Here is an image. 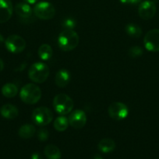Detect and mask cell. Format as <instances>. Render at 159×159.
<instances>
[{
    "label": "cell",
    "mask_w": 159,
    "mask_h": 159,
    "mask_svg": "<svg viewBox=\"0 0 159 159\" xmlns=\"http://www.w3.org/2000/svg\"><path fill=\"white\" fill-rule=\"evenodd\" d=\"M80 37L73 30L65 29L60 33L58 38V43L61 50L64 51H70L78 46Z\"/></svg>",
    "instance_id": "6da1fadb"
},
{
    "label": "cell",
    "mask_w": 159,
    "mask_h": 159,
    "mask_svg": "<svg viewBox=\"0 0 159 159\" xmlns=\"http://www.w3.org/2000/svg\"><path fill=\"white\" fill-rule=\"evenodd\" d=\"M41 90L35 84L29 83L25 85L21 89L20 96L24 103L34 105L37 103L41 97Z\"/></svg>",
    "instance_id": "7a4b0ae2"
},
{
    "label": "cell",
    "mask_w": 159,
    "mask_h": 159,
    "mask_svg": "<svg viewBox=\"0 0 159 159\" xmlns=\"http://www.w3.org/2000/svg\"><path fill=\"white\" fill-rule=\"evenodd\" d=\"M49 68L43 62H36L33 64L28 71V76L32 82L42 83L45 82L49 75Z\"/></svg>",
    "instance_id": "3957f363"
},
{
    "label": "cell",
    "mask_w": 159,
    "mask_h": 159,
    "mask_svg": "<svg viewBox=\"0 0 159 159\" xmlns=\"http://www.w3.org/2000/svg\"><path fill=\"white\" fill-rule=\"evenodd\" d=\"M73 101L68 95L60 93L55 96L53 99V107L60 115H66L73 109Z\"/></svg>",
    "instance_id": "277c9868"
},
{
    "label": "cell",
    "mask_w": 159,
    "mask_h": 159,
    "mask_svg": "<svg viewBox=\"0 0 159 159\" xmlns=\"http://www.w3.org/2000/svg\"><path fill=\"white\" fill-rule=\"evenodd\" d=\"M32 120L37 125L45 127L52 121L53 113L48 107H37L33 111Z\"/></svg>",
    "instance_id": "5b68a950"
},
{
    "label": "cell",
    "mask_w": 159,
    "mask_h": 159,
    "mask_svg": "<svg viewBox=\"0 0 159 159\" xmlns=\"http://www.w3.org/2000/svg\"><path fill=\"white\" fill-rule=\"evenodd\" d=\"M34 12L38 19L48 20L52 19L55 15V9L48 2H41L34 8Z\"/></svg>",
    "instance_id": "8992f818"
},
{
    "label": "cell",
    "mask_w": 159,
    "mask_h": 159,
    "mask_svg": "<svg viewBox=\"0 0 159 159\" xmlns=\"http://www.w3.org/2000/svg\"><path fill=\"white\" fill-rule=\"evenodd\" d=\"M5 46L9 52L12 54H19L24 51L26 48V41L19 35H10L5 40Z\"/></svg>",
    "instance_id": "52a82bcc"
},
{
    "label": "cell",
    "mask_w": 159,
    "mask_h": 159,
    "mask_svg": "<svg viewBox=\"0 0 159 159\" xmlns=\"http://www.w3.org/2000/svg\"><path fill=\"white\" fill-rule=\"evenodd\" d=\"M108 115L115 120H122L127 117L129 114V109L127 106L121 102H114L108 109Z\"/></svg>",
    "instance_id": "ba28073f"
},
{
    "label": "cell",
    "mask_w": 159,
    "mask_h": 159,
    "mask_svg": "<svg viewBox=\"0 0 159 159\" xmlns=\"http://www.w3.org/2000/svg\"><path fill=\"white\" fill-rule=\"evenodd\" d=\"M143 44L147 51L151 52L159 51V29L148 31L143 38Z\"/></svg>",
    "instance_id": "9c48e42d"
},
{
    "label": "cell",
    "mask_w": 159,
    "mask_h": 159,
    "mask_svg": "<svg viewBox=\"0 0 159 159\" xmlns=\"http://www.w3.org/2000/svg\"><path fill=\"white\" fill-rule=\"evenodd\" d=\"M156 5L152 1H144L141 2L138 8L139 16L143 20H147L153 18L156 13Z\"/></svg>",
    "instance_id": "30bf717a"
},
{
    "label": "cell",
    "mask_w": 159,
    "mask_h": 159,
    "mask_svg": "<svg viewBox=\"0 0 159 159\" xmlns=\"http://www.w3.org/2000/svg\"><path fill=\"white\" fill-rule=\"evenodd\" d=\"M69 124L75 129H81L87 123L86 113L81 110H76L72 112L68 118Z\"/></svg>",
    "instance_id": "8fae6325"
},
{
    "label": "cell",
    "mask_w": 159,
    "mask_h": 159,
    "mask_svg": "<svg viewBox=\"0 0 159 159\" xmlns=\"http://www.w3.org/2000/svg\"><path fill=\"white\" fill-rule=\"evenodd\" d=\"M12 2L10 0H0V23L7 22L12 15Z\"/></svg>",
    "instance_id": "7c38bea8"
},
{
    "label": "cell",
    "mask_w": 159,
    "mask_h": 159,
    "mask_svg": "<svg viewBox=\"0 0 159 159\" xmlns=\"http://www.w3.org/2000/svg\"><path fill=\"white\" fill-rule=\"evenodd\" d=\"M71 75L70 71L65 69H61L56 73L55 77V82L59 88H65L70 82Z\"/></svg>",
    "instance_id": "4fadbf2b"
},
{
    "label": "cell",
    "mask_w": 159,
    "mask_h": 159,
    "mask_svg": "<svg viewBox=\"0 0 159 159\" xmlns=\"http://www.w3.org/2000/svg\"><path fill=\"white\" fill-rule=\"evenodd\" d=\"M2 116L8 120L15 119L18 116V109L12 104H5L0 109Z\"/></svg>",
    "instance_id": "5bb4252c"
},
{
    "label": "cell",
    "mask_w": 159,
    "mask_h": 159,
    "mask_svg": "<svg viewBox=\"0 0 159 159\" xmlns=\"http://www.w3.org/2000/svg\"><path fill=\"white\" fill-rule=\"evenodd\" d=\"M15 12L22 19L31 18L33 13L31 6L25 2H20L16 5Z\"/></svg>",
    "instance_id": "9a60e30c"
},
{
    "label": "cell",
    "mask_w": 159,
    "mask_h": 159,
    "mask_svg": "<svg viewBox=\"0 0 159 159\" xmlns=\"http://www.w3.org/2000/svg\"><path fill=\"white\" fill-rule=\"evenodd\" d=\"M98 148L103 153H110L115 148V143L111 138H104L101 140L98 144Z\"/></svg>",
    "instance_id": "2e32d148"
},
{
    "label": "cell",
    "mask_w": 159,
    "mask_h": 159,
    "mask_svg": "<svg viewBox=\"0 0 159 159\" xmlns=\"http://www.w3.org/2000/svg\"><path fill=\"white\" fill-rule=\"evenodd\" d=\"M36 133V129L32 124H24L21 126L18 130V134L23 139L31 138Z\"/></svg>",
    "instance_id": "e0dca14e"
},
{
    "label": "cell",
    "mask_w": 159,
    "mask_h": 159,
    "mask_svg": "<svg viewBox=\"0 0 159 159\" xmlns=\"http://www.w3.org/2000/svg\"><path fill=\"white\" fill-rule=\"evenodd\" d=\"M45 155L48 159H60L61 152L57 146L54 144H48L45 148Z\"/></svg>",
    "instance_id": "ac0fdd59"
},
{
    "label": "cell",
    "mask_w": 159,
    "mask_h": 159,
    "mask_svg": "<svg viewBox=\"0 0 159 159\" xmlns=\"http://www.w3.org/2000/svg\"><path fill=\"white\" fill-rule=\"evenodd\" d=\"M39 57L43 61H48L53 54V50L51 47L48 43H44L41 45L37 51Z\"/></svg>",
    "instance_id": "d6986e66"
},
{
    "label": "cell",
    "mask_w": 159,
    "mask_h": 159,
    "mask_svg": "<svg viewBox=\"0 0 159 159\" xmlns=\"http://www.w3.org/2000/svg\"><path fill=\"white\" fill-rule=\"evenodd\" d=\"M2 93L6 98H13L18 93V88L13 83H6L2 88Z\"/></svg>",
    "instance_id": "ffe728a7"
},
{
    "label": "cell",
    "mask_w": 159,
    "mask_h": 159,
    "mask_svg": "<svg viewBox=\"0 0 159 159\" xmlns=\"http://www.w3.org/2000/svg\"><path fill=\"white\" fill-rule=\"evenodd\" d=\"M69 120L68 118L62 115L60 116H58L54 122V127L57 131L62 132L65 131L69 126Z\"/></svg>",
    "instance_id": "44dd1931"
},
{
    "label": "cell",
    "mask_w": 159,
    "mask_h": 159,
    "mask_svg": "<svg viewBox=\"0 0 159 159\" xmlns=\"http://www.w3.org/2000/svg\"><path fill=\"white\" fill-rule=\"evenodd\" d=\"M126 32L131 37H140L142 34V29L135 23H128L126 26Z\"/></svg>",
    "instance_id": "7402d4cb"
},
{
    "label": "cell",
    "mask_w": 159,
    "mask_h": 159,
    "mask_svg": "<svg viewBox=\"0 0 159 159\" xmlns=\"http://www.w3.org/2000/svg\"><path fill=\"white\" fill-rule=\"evenodd\" d=\"M143 51L140 47L139 46H133L132 48H129L128 54H129V57H132V58H136V57H140L143 54Z\"/></svg>",
    "instance_id": "603a6c76"
},
{
    "label": "cell",
    "mask_w": 159,
    "mask_h": 159,
    "mask_svg": "<svg viewBox=\"0 0 159 159\" xmlns=\"http://www.w3.org/2000/svg\"><path fill=\"white\" fill-rule=\"evenodd\" d=\"M75 26H76V22L72 18H66L62 22V26L65 29L73 30L75 27Z\"/></svg>",
    "instance_id": "cb8c5ba5"
},
{
    "label": "cell",
    "mask_w": 159,
    "mask_h": 159,
    "mask_svg": "<svg viewBox=\"0 0 159 159\" xmlns=\"http://www.w3.org/2000/svg\"><path fill=\"white\" fill-rule=\"evenodd\" d=\"M49 137V133L46 128H41L37 132V138L39 141H45Z\"/></svg>",
    "instance_id": "d4e9b609"
},
{
    "label": "cell",
    "mask_w": 159,
    "mask_h": 159,
    "mask_svg": "<svg viewBox=\"0 0 159 159\" xmlns=\"http://www.w3.org/2000/svg\"><path fill=\"white\" fill-rule=\"evenodd\" d=\"M31 159H43V158H42L41 155L40 154L37 153V152H35V153H34L32 155H31Z\"/></svg>",
    "instance_id": "484cf974"
},
{
    "label": "cell",
    "mask_w": 159,
    "mask_h": 159,
    "mask_svg": "<svg viewBox=\"0 0 159 159\" xmlns=\"http://www.w3.org/2000/svg\"><path fill=\"white\" fill-rule=\"evenodd\" d=\"M142 0H128V4H132V5H135V4H138V3L141 2Z\"/></svg>",
    "instance_id": "4316f807"
},
{
    "label": "cell",
    "mask_w": 159,
    "mask_h": 159,
    "mask_svg": "<svg viewBox=\"0 0 159 159\" xmlns=\"http://www.w3.org/2000/svg\"><path fill=\"white\" fill-rule=\"evenodd\" d=\"M3 68H4V62H3V61L0 58V72L2 71Z\"/></svg>",
    "instance_id": "83f0119b"
},
{
    "label": "cell",
    "mask_w": 159,
    "mask_h": 159,
    "mask_svg": "<svg viewBox=\"0 0 159 159\" xmlns=\"http://www.w3.org/2000/svg\"><path fill=\"white\" fill-rule=\"evenodd\" d=\"M24 2H26V3H30V4H34L35 3L37 0H23Z\"/></svg>",
    "instance_id": "f1b7e54d"
},
{
    "label": "cell",
    "mask_w": 159,
    "mask_h": 159,
    "mask_svg": "<svg viewBox=\"0 0 159 159\" xmlns=\"http://www.w3.org/2000/svg\"><path fill=\"white\" fill-rule=\"evenodd\" d=\"M92 159H103V158L101 156V155H98V154H96V155H94L93 158Z\"/></svg>",
    "instance_id": "f546056e"
},
{
    "label": "cell",
    "mask_w": 159,
    "mask_h": 159,
    "mask_svg": "<svg viewBox=\"0 0 159 159\" xmlns=\"http://www.w3.org/2000/svg\"><path fill=\"white\" fill-rule=\"evenodd\" d=\"M120 2L123 4H128V0H120Z\"/></svg>",
    "instance_id": "4dcf8cb0"
},
{
    "label": "cell",
    "mask_w": 159,
    "mask_h": 159,
    "mask_svg": "<svg viewBox=\"0 0 159 159\" xmlns=\"http://www.w3.org/2000/svg\"><path fill=\"white\" fill-rule=\"evenodd\" d=\"M2 41H3V37H2V35L0 34V43H1V42H2Z\"/></svg>",
    "instance_id": "1f68e13d"
}]
</instances>
